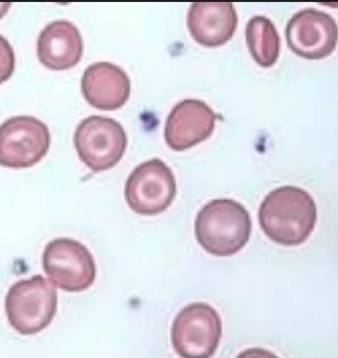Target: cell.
Here are the masks:
<instances>
[{"label":"cell","instance_id":"11","mask_svg":"<svg viewBox=\"0 0 338 358\" xmlns=\"http://www.w3.org/2000/svg\"><path fill=\"white\" fill-rule=\"evenodd\" d=\"M131 83L122 68L111 62H95L85 69L82 92L92 107L113 110L129 98Z\"/></svg>","mask_w":338,"mask_h":358},{"label":"cell","instance_id":"7","mask_svg":"<svg viewBox=\"0 0 338 358\" xmlns=\"http://www.w3.org/2000/svg\"><path fill=\"white\" fill-rule=\"evenodd\" d=\"M50 145L49 128L30 115H17L0 124V166L24 169L36 165Z\"/></svg>","mask_w":338,"mask_h":358},{"label":"cell","instance_id":"2","mask_svg":"<svg viewBox=\"0 0 338 358\" xmlns=\"http://www.w3.org/2000/svg\"><path fill=\"white\" fill-rule=\"evenodd\" d=\"M251 231V214L242 204L230 199L209 201L197 215V241L214 256L238 253L249 241Z\"/></svg>","mask_w":338,"mask_h":358},{"label":"cell","instance_id":"5","mask_svg":"<svg viewBox=\"0 0 338 358\" xmlns=\"http://www.w3.org/2000/svg\"><path fill=\"white\" fill-rule=\"evenodd\" d=\"M171 344L181 357H211L222 337V321L218 311L206 303L184 307L171 327Z\"/></svg>","mask_w":338,"mask_h":358},{"label":"cell","instance_id":"3","mask_svg":"<svg viewBox=\"0 0 338 358\" xmlns=\"http://www.w3.org/2000/svg\"><path fill=\"white\" fill-rule=\"evenodd\" d=\"M57 310V289L42 275L17 282L5 299L9 324L22 335L37 334L46 329Z\"/></svg>","mask_w":338,"mask_h":358},{"label":"cell","instance_id":"10","mask_svg":"<svg viewBox=\"0 0 338 358\" xmlns=\"http://www.w3.org/2000/svg\"><path fill=\"white\" fill-rule=\"evenodd\" d=\"M216 120V113L203 101H181L166 120V143L175 151L188 150L211 137Z\"/></svg>","mask_w":338,"mask_h":358},{"label":"cell","instance_id":"8","mask_svg":"<svg viewBox=\"0 0 338 358\" xmlns=\"http://www.w3.org/2000/svg\"><path fill=\"white\" fill-rule=\"evenodd\" d=\"M125 195L134 213L156 215L165 211L175 200V176L162 160L151 159L134 169L126 181Z\"/></svg>","mask_w":338,"mask_h":358},{"label":"cell","instance_id":"15","mask_svg":"<svg viewBox=\"0 0 338 358\" xmlns=\"http://www.w3.org/2000/svg\"><path fill=\"white\" fill-rule=\"evenodd\" d=\"M15 52L6 38L0 35V84L8 80L15 70Z\"/></svg>","mask_w":338,"mask_h":358},{"label":"cell","instance_id":"12","mask_svg":"<svg viewBox=\"0 0 338 358\" xmlns=\"http://www.w3.org/2000/svg\"><path fill=\"white\" fill-rule=\"evenodd\" d=\"M238 22L232 2H194L188 14L191 36L206 47H218L228 42Z\"/></svg>","mask_w":338,"mask_h":358},{"label":"cell","instance_id":"16","mask_svg":"<svg viewBox=\"0 0 338 358\" xmlns=\"http://www.w3.org/2000/svg\"><path fill=\"white\" fill-rule=\"evenodd\" d=\"M10 6H11V3L9 2H0V19L8 12Z\"/></svg>","mask_w":338,"mask_h":358},{"label":"cell","instance_id":"1","mask_svg":"<svg viewBox=\"0 0 338 358\" xmlns=\"http://www.w3.org/2000/svg\"><path fill=\"white\" fill-rule=\"evenodd\" d=\"M316 222L314 198L295 186H282L272 191L259 209V223L265 234L284 246L300 245L307 241Z\"/></svg>","mask_w":338,"mask_h":358},{"label":"cell","instance_id":"4","mask_svg":"<svg viewBox=\"0 0 338 358\" xmlns=\"http://www.w3.org/2000/svg\"><path fill=\"white\" fill-rule=\"evenodd\" d=\"M122 126L113 118L92 115L80 121L74 145L83 163L98 173L110 170L121 160L127 148Z\"/></svg>","mask_w":338,"mask_h":358},{"label":"cell","instance_id":"14","mask_svg":"<svg viewBox=\"0 0 338 358\" xmlns=\"http://www.w3.org/2000/svg\"><path fill=\"white\" fill-rule=\"evenodd\" d=\"M246 42L255 62L262 67H271L280 52V37L276 25L265 16H255L247 22Z\"/></svg>","mask_w":338,"mask_h":358},{"label":"cell","instance_id":"6","mask_svg":"<svg viewBox=\"0 0 338 358\" xmlns=\"http://www.w3.org/2000/svg\"><path fill=\"white\" fill-rule=\"evenodd\" d=\"M42 262L50 283L65 292L85 291L97 278L92 253L74 239L62 238L49 242Z\"/></svg>","mask_w":338,"mask_h":358},{"label":"cell","instance_id":"13","mask_svg":"<svg viewBox=\"0 0 338 358\" xmlns=\"http://www.w3.org/2000/svg\"><path fill=\"white\" fill-rule=\"evenodd\" d=\"M83 52L80 30L65 20L50 22L38 37V59L49 69L60 71L74 67L82 59Z\"/></svg>","mask_w":338,"mask_h":358},{"label":"cell","instance_id":"9","mask_svg":"<svg viewBox=\"0 0 338 358\" xmlns=\"http://www.w3.org/2000/svg\"><path fill=\"white\" fill-rule=\"evenodd\" d=\"M287 43L295 54L307 59H321L337 46V22L330 14L314 8L302 9L290 19Z\"/></svg>","mask_w":338,"mask_h":358}]
</instances>
